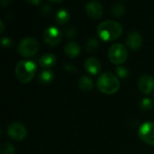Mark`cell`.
Returning a JSON list of instances; mask_svg holds the SVG:
<instances>
[{"label": "cell", "mask_w": 154, "mask_h": 154, "mask_svg": "<svg viewBox=\"0 0 154 154\" xmlns=\"http://www.w3.org/2000/svg\"><path fill=\"white\" fill-rule=\"evenodd\" d=\"M0 153L1 154H14L15 148L9 143H5L0 147Z\"/></svg>", "instance_id": "ffe728a7"}, {"label": "cell", "mask_w": 154, "mask_h": 154, "mask_svg": "<svg viewBox=\"0 0 154 154\" xmlns=\"http://www.w3.org/2000/svg\"><path fill=\"white\" fill-rule=\"evenodd\" d=\"M98 45H99V42L96 38H90L86 42V45H85L86 51L88 52H92L98 48Z\"/></svg>", "instance_id": "d6986e66"}, {"label": "cell", "mask_w": 154, "mask_h": 154, "mask_svg": "<svg viewBox=\"0 0 154 154\" xmlns=\"http://www.w3.org/2000/svg\"><path fill=\"white\" fill-rule=\"evenodd\" d=\"M8 136L14 141H23L27 134V130L25 126L18 122L12 123L7 127Z\"/></svg>", "instance_id": "52a82bcc"}, {"label": "cell", "mask_w": 154, "mask_h": 154, "mask_svg": "<svg viewBox=\"0 0 154 154\" xmlns=\"http://www.w3.org/2000/svg\"><path fill=\"white\" fill-rule=\"evenodd\" d=\"M69 13L66 10V9H60L57 14H56V17H55V20H56V23L58 24H64L66 23L69 20Z\"/></svg>", "instance_id": "e0dca14e"}, {"label": "cell", "mask_w": 154, "mask_h": 154, "mask_svg": "<svg viewBox=\"0 0 154 154\" xmlns=\"http://www.w3.org/2000/svg\"><path fill=\"white\" fill-rule=\"evenodd\" d=\"M86 12L89 17L97 20L103 16L104 14L103 5H101V3L97 1H90L86 5Z\"/></svg>", "instance_id": "30bf717a"}, {"label": "cell", "mask_w": 154, "mask_h": 154, "mask_svg": "<svg viewBox=\"0 0 154 154\" xmlns=\"http://www.w3.org/2000/svg\"><path fill=\"white\" fill-rule=\"evenodd\" d=\"M143 44V37L137 32H132L126 38V45L132 51H137Z\"/></svg>", "instance_id": "8fae6325"}, {"label": "cell", "mask_w": 154, "mask_h": 154, "mask_svg": "<svg viewBox=\"0 0 154 154\" xmlns=\"http://www.w3.org/2000/svg\"><path fill=\"white\" fill-rule=\"evenodd\" d=\"M65 35L69 39L75 38L77 36V30L74 27H67L65 29Z\"/></svg>", "instance_id": "603a6c76"}, {"label": "cell", "mask_w": 154, "mask_h": 154, "mask_svg": "<svg viewBox=\"0 0 154 154\" xmlns=\"http://www.w3.org/2000/svg\"><path fill=\"white\" fill-rule=\"evenodd\" d=\"M51 13V7L49 5H47V4L46 5H43V6L42 7V15L47 16Z\"/></svg>", "instance_id": "484cf974"}, {"label": "cell", "mask_w": 154, "mask_h": 154, "mask_svg": "<svg viewBox=\"0 0 154 154\" xmlns=\"http://www.w3.org/2000/svg\"><path fill=\"white\" fill-rule=\"evenodd\" d=\"M64 51L68 57L75 59L80 53V46L79 43H77L75 42H69L65 45Z\"/></svg>", "instance_id": "4fadbf2b"}, {"label": "cell", "mask_w": 154, "mask_h": 154, "mask_svg": "<svg viewBox=\"0 0 154 154\" xmlns=\"http://www.w3.org/2000/svg\"><path fill=\"white\" fill-rule=\"evenodd\" d=\"M140 106L143 111H150L153 108V103L150 98H143L141 102Z\"/></svg>", "instance_id": "44dd1931"}, {"label": "cell", "mask_w": 154, "mask_h": 154, "mask_svg": "<svg viewBox=\"0 0 154 154\" xmlns=\"http://www.w3.org/2000/svg\"><path fill=\"white\" fill-rule=\"evenodd\" d=\"M63 68H64V69H66L69 73H76L77 72V68L74 65H72V64L66 63V64H64Z\"/></svg>", "instance_id": "cb8c5ba5"}, {"label": "cell", "mask_w": 154, "mask_h": 154, "mask_svg": "<svg viewBox=\"0 0 154 154\" xmlns=\"http://www.w3.org/2000/svg\"><path fill=\"white\" fill-rule=\"evenodd\" d=\"M138 134L145 143L154 146V122H146L142 125Z\"/></svg>", "instance_id": "ba28073f"}, {"label": "cell", "mask_w": 154, "mask_h": 154, "mask_svg": "<svg viewBox=\"0 0 154 154\" xmlns=\"http://www.w3.org/2000/svg\"><path fill=\"white\" fill-rule=\"evenodd\" d=\"M54 79V73L51 70H43L38 75V80L42 84H48L51 83Z\"/></svg>", "instance_id": "2e32d148"}, {"label": "cell", "mask_w": 154, "mask_h": 154, "mask_svg": "<svg viewBox=\"0 0 154 154\" xmlns=\"http://www.w3.org/2000/svg\"><path fill=\"white\" fill-rule=\"evenodd\" d=\"M78 85H79V88L80 89L84 90V91H90L93 88V87H94L93 80L89 77H88V76L81 77L79 79Z\"/></svg>", "instance_id": "9a60e30c"}, {"label": "cell", "mask_w": 154, "mask_h": 154, "mask_svg": "<svg viewBox=\"0 0 154 154\" xmlns=\"http://www.w3.org/2000/svg\"><path fill=\"white\" fill-rule=\"evenodd\" d=\"M138 88L144 95H150L154 90V79L148 74L143 75L139 79Z\"/></svg>", "instance_id": "9c48e42d"}, {"label": "cell", "mask_w": 154, "mask_h": 154, "mask_svg": "<svg viewBox=\"0 0 154 154\" xmlns=\"http://www.w3.org/2000/svg\"><path fill=\"white\" fill-rule=\"evenodd\" d=\"M1 43H2V45L4 46V47H7V48H9V47H11V46H13V41L10 39V38H8V37H5V38H3L2 39V41H1Z\"/></svg>", "instance_id": "d4e9b609"}, {"label": "cell", "mask_w": 154, "mask_h": 154, "mask_svg": "<svg viewBox=\"0 0 154 154\" xmlns=\"http://www.w3.org/2000/svg\"><path fill=\"white\" fill-rule=\"evenodd\" d=\"M98 36L106 42H111L119 38L123 33L122 25L113 20H107L100 23L97 26Z\"/></svg>", "instance_id": "6da1fadb"}, {"label": "cell", "mask_w": 154, "mask_h": 154, "mask_svg": "<svg viewBox=\"0 0 154 154\" xmlns=\"http://www.w3.org/2000/svg\"><path fill=\"white\" fill-rule=\"evenodd\" d=\"M56 62H57V58L52 53H45L39 60V64L42 68L53 67L56 64Z\"/></svg>", "instance_id": "5bb4252c"}, {"label": "cell", "mask_w": 154, "mask_h": 154, "mask_svg": "<svg viewBox=\"0 0 154 154\" xmlns=\"http://www.w3.org/2000/svg\"><path fill=\"white\" fill-rule=\"evenodd\" d=\"M17 50L23 57H32L39 50V42L33 37H26L19 42Z\"/></svg>", "instance_id": "5b68a950"}, {"label": "cell", "mask_w": 154, "mask_h": 154, "mask_svg": "<svg viewBox=\"0 0 154 154\" xmlns=\"http://www.w3.org/2000/svg\"><path fill=\"white\" fill-rule=\"evenodd\" d=\"M125 13V5L122 4H115L111 7V14L114 17H121Z\"/></svg>", "instance_id": "ac0fdd59"}, {"label": "cell", "mask_w": 154, "mask_h": 154, "mask_svg": "<svg viewBox=\"0 0 154 154\" xmlns=\"http://www.w3.org/2000/svg\"><path fill=\"white\" fill-rule=\"evenodd\" d=\"M0 26H1V28H0V33H3V32L5 30V25H4V23H3L2 20H0Z\"/></svg>", "instance_id": "4316f807"}, {"label": "cell", "mask_w": 154, "mask_h": 154, "mask_svg": "<svg viewBox=\"0 0 154 154\" xmlns=\"http://www.w3.org/2000/svg\"><path fill=\"white\" fill-rule=\"evenodd\" d=\"M116 72L122 79L127 78L129 76V70L125 67H124V66H120V65L117 66L116 69Z\"/></svg>", "instance_id": "7402d4cb"}, {"label": "cell", "mask_w": 154, "mask_h": 154, "mask_svg": "<svg viewBox=\"0 0 154 154\" xmlns=\"http://www.w3.org/2000/svg\"><path fill=\"white\" fill-rule=\"evenodd\" d=\"M37 67L32 60H20L15 66V76L22 83L30 82L35 76Z\"/></svg>", "instance_id": "3957f363"}, {"label": "cell", "mask_w": 154, "mask_h": 154, "mask_svg": "<svg viewBox=\"0 0 154 154\" xmlns=\"http://www.w3.org/2000/svg\"><path fill=\"white\" fill-rule=\"evenodd\" d=\"M97 86L101 93L112 95L118 91L120 88V81L112 72H104L98 78Z\"/></svg>", "instance_id": "7a4b0ae2"}, {"label": "cell", "mask_w": 154, "mask_h": 154, "mask_svg": "<svg viewBox=\"0 0 154 154\" xmlns=\"http://www.w3.org/2000/svg\"><path fill=\"white\" fill-rule=\"evenodd\" d=\"M85 69L91 75H97L101 69V63L96 58L90 57L84 62Z\"/></svg>", "instance_id": "7c38bea8"}, {"label": "cell", "mask_w": 154, "mask_h": 154, "mask_svg": "<svg viewBox=\"0 0 154 154\" xmlns=\"http://www.w3.org/2000/svg\"><path fill=\"white\" fill-rule=\"evenodd\" d=\"M28 3H29V4H33V5H38V4H40L41 2H40V1H28Z\"/></svg>", "instance_id": "83f0119b"}, {"label": "cell", "mask_w": 154, "mask_h": 154, "mask_svg": "<svg viewBox=\"0 0 154 154\" xmlns=\"http://www.w3.org/2000/svg\"><path fill=\"white\" fill-rule=\"evenodd\" d=\"M62 39V32L60 29L55 26H51L45 29L43 32V41L44 42L51 46L55 47L57 46Z\"/></svg>", "instance_id": "8992f818"}, {"label": "cell", "mask_w": 154, "mask_h": 154, "mask_svg": "<svg viewBox=\"0 0 154 154\" xmlns=\"http://www.w3.org/2000/svg\"><path fill=\"white\" fill-rule=\"evenodd\" d=\"M108 58L112 63L119 66L126 61L128 58V51L125 45L121 43H115L108 51Z\"/></svg>", "instance_id": "277c9868"}]
</instances>
